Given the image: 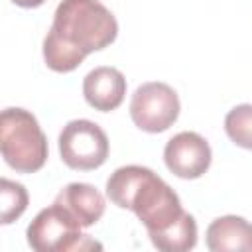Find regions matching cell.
I'll list each match as a JSON object with an SVG mask.
<instances>
[{
  "label": "cell",
  "mask_w": 252,
  "mask_h": 252,
  "mask_svg": "<svg viewBox=\"0 0 252 252\" xmlns=\"http://www.w3.org/2000/svg\"><path fill=\"white\" fill-rule=\"evenodd\" d=\"M81 224L57 203L41 209L30 222L28 244L37 252H71L102 248L100 242L81 232Z\"/></svg>",
  "instance_id": "obj_4"
},
{
  "label": "cell",
  "mask_w": 252,
  "mask_h": 252,
  "mask_svg": "<svg viewBox=\"0 0 252 252\" xmlns=\"http://www.w3.org/2000/svg\"><path fill=\"white\" fill-rule=\"evenodd\" d=\"M165 167L181 179H197L207 173L213 161L209 142L197 132H179L163 148Z\"/></svg>",
  "instance_id": "obj_7"
},
{
  "label": "cell",
  "mask_w": 252,
  "mask_h": 252,
  "mask_svg": "<svg viewBox=\"0 0 252 252\" xmlns=\"http://www.w3.org/2000/svg\"><path fill=\"white\" fill-rule=\"evenodd\" d=\"M0 199H2V213H0L2 224H10L16 219H20L28 209V201H30L26 187L6 177H2L0 181Z\"/></svg>",
  "instance_id": "obj_13"
},
{
  "label": "cell",
  "mask_w": 252,
  "mask_h": 252,
  "mask_svg": "<svg viewBox=\"0 0 252 252\" xmlns=\"http://www.w3.org/2000/svg\"><path fill=\"white\" fill-rule=\"evenodd\" d=\"M106 197L120 209H130L142 220L150 240L169 230L187 213L179 195L150 167L124 165L106 179Z\"/></svg>",
  "instance_id": "obj_2"
},
{
  "label": "cell",
  "mask_w": 252,
  "mask_h": 252,
  "mask_svg": "<svg viewBox=\"0 0 252 252\" xmlns=\"http://www.w3.org/2000/svg\"><path fill=\"white\" fill-rule=\"evenodd\" d=\"M224 132L232 144L252 150V104H238L224 116Z\"/></svg>",
  "instance_id": "obj_12"
},
{
  "label": "cell",
  "mask_w": 252,
  "mask_h": 252,
  "mask_svg": "<svg viewBox=\"0 0 252 252\" xmlns=\"http://www.w3.org/2000/svg\"><path fill=\"white\" fill-rule=\"evenodd\" d=\"M16 6H20V8H37V6H41L45 0H12Z\"/></svg>",
  "instance_id": "obj_14"
},
{
  "label": "cell",
  "mask_w": 252,
  "mask_h": 252,
  "mask_svg": "<svg viewBox=\"0 0 252 252\" xmlns=\"http://www.w3.org/2000/svg\"><path fill=\"white\" fill-rule=\"evenodd\" d=\"M126 94V79L116 67H94L83 79V96L98 112L116 110Z\"/></svg>",
  "instance_id": "obj_8"
},
{
  "label": "cell",
  "mask_w": 252,
  "mask_h": 252,
  "mask_svg": "<svg viewBox=\"0 0 252 252\" xmlns=\"http://www.w3.org/2000/svg\"><path fill=\"white\" fill-rule=\"evenodd\" d=\"M205 236L211 252H252V222L242 217L224 215L215 219Z\"/></svg>",
  "instance_id": "obj_10"
},
{
  "label": "cell",
  "mask_w": 252,
  "mask_h": 252,
  "mask_svg": "<svg viewBox=\"0 0 252 252\" xmlns=\"http://www.w3.org/2000/svg\"><path fill=\"white\" fill-rule=\"evenodd\" d=\"M116 35L118 22L102 2L61 0L43 39V61L55 73H71L89 53L108 47Z\"/></svg>",
  "instance_id": "obj_1"
},
{
  "label": "cell",
  "mask_w": 252,
  "mask_h": 252,
  "mask_svg": "<svg viewBox=\"0 0 252 252\" xmlns=\"http://www.w3.org/2000/svg\"><path fill=\"white\" fill-rule=\"evenodd\" d=\"M179 110L181 104L177 93L167 83L159 81L140 85L130 100L132 122L148 134L165 132L179 118Z\"/></svg>",
  "instance_id": "obj_6"
},
{
  "label": "cell",
  "mask_w": 252,
  "mask_h": 252,
  "mask_svg": "<svg viewBox=\"0 0 252 252\" xmlns=\"http://www.w3.org/2000/svg\"><path fill=\"white\" fill-rule=\"evenodd\" d=\"M53 203L61 205L83 228L96 224L102 219L104 209H106L104 195L94 185L79 183V181L65 185L57 193Z\"/></svg>",
  "instance_id": "obj_9"
},
{
  "label": "cell",
  "mask_w": 252,
  "mask_h": 252,
  "mask_svg": "<svg viewBox=\"0 0 252 252\" xmlns=\"http://www.w3.org/2000/svg\"><path fill=\"white\" fill-rule=\"evenodd\" d=\"M152 244L161 252H187L197 244V222L193 215L185 213L177 224H173L163 234L156 236Z\"/></svg>",
  "instance_id": "obj_11"
},
{
  "label": "cell",
  "mask_w": 252,
  "mask_h": 252,
  "mask_svg": "<svg viewBox=\"0 0 252 252\" xmlns=\"http://www.w3.org/2000/svg\"><path fill=\"white\" fill-rule=\"evenodd\" d=\"M0 152L16 173H35L47 161V138L37 118L26 108H4L0 114Z\"/></svg>",
  "instance_id": "obj_3"
},
{
  "label": "cell",
  "mask_w": 252,
  "mask_h": 252,
  "mask_svg": "<svg viewBox=\"0 0 252 252\" xmlns=\"http://www.w3.org/2000/svg\"><path fill=\"white\" fill-rule=\"evenodd\" d=\"M57 142L63 163L79 171H91L100 167L106 161L110 150L104 130L96 122L85 118L67 122Z\"/></svg>",
  "instance_id": "obj_5"
}]
</instances>
